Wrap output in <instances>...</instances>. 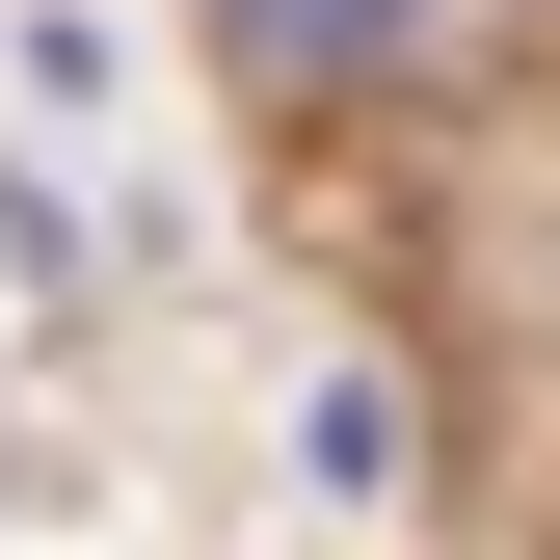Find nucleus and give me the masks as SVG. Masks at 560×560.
Wrapping results in <instances>:
<instances>
[{
	"label": "nucleus",
	"instance_id": "f03ea898",
	"mask_svg": "<svg viewBox=\"0 0 560 560\" xmlns=\"http://www.w3.org/2000/svg\"><path fill=\"white\" fill-rule=\"evenodd\" d=\"M294 454L347 480V508H400V374H320V400H294Z\"/></svg>",
	"mask_w": 560,
	"mask_h": 560
},
{
	"label": "nucleus",
	"instance_id": "f257e3e1",
	"mask_svg": "<svg viewBox=\"0 0 560 560\" xmlns=\"http://www.w3.org/2000/svg\"><path fill=\"white\" fill-rule=\"evenodd\" d=\"M214 27L267 54V81H347V54H400V27H428V0H214Z\"/></svg>",
	"mask_w": 560,
	"mask_h": 560
}]
</instances>
